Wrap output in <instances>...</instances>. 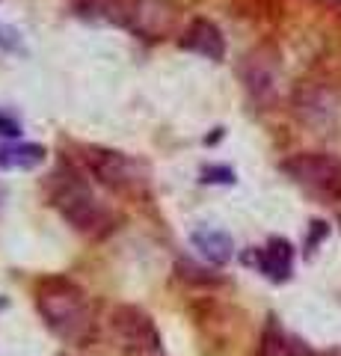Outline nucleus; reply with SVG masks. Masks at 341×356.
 I'll return each mask as SVG.
<instances>
[{
    "instance_id": "obj_1",
    "label": "nucleus",
    "mask_w": 341,
    "mask_h": 356,
    "mask_svg": "<svg viewBox=\"0 0 341 356\" xmlns=\"http://www.w3.org/2000/svg\"><path fill=\"white\" fill-rule=\"evenodd\" d=\"M36 309L45 327L65 344L86 348L98 339V315L90 294L65 276H48L39 282Z\"/></svg>"
},
{
    "instance_id": "obj_2",
    "label": "nucleus",
    "mask_w": 341,
    "mask_h": 356,
    "mask_svg": "<svg viewBox=\"0 0 341 356\" xmlns=\"http://www.w3.org/2000/svg\"><path fill=\"white\" fill-rule=\"evenodd\" d=\"M48 202L60 211V217L69 222L74 232H81L86 238H104L116 229V217L104 202H98L92 193L86 175L78 172L74 166H60L57 172H51L48 181Z\"/></svg>"
},
{
    "instance_id": "obj_3",
    "label": "nucleus",
    "mask_w": 341,
    "mask_h": 356,
    "mask_svg": "<svg viewBox=\"0 0 341 356\" xmlns=\"http://www.w3.org/2000/svg\"><path fill=\"white\" fill-rule=\"evenodd\" d=\"M83 166L98 184L119 196H146L149 191V163L128 152L90 146L83 152Z\"/></svg>"
},
{
    "instance_id": "obj_4",
    "label": "nucleus",
    "mask_w": 341,
    "mask_h": 356,
    "mask_svg": "<svg viewBox=\"0 0 341 356\" xmlns=\"http://www.w3.org/2000/svg\"><path fill=\"white\" fill-rule=\"evenodd\" d=\"M282 172L317 202L341 199V158L329 152H300L282 161Z\"/></svg>"
},
{
    "instance_id": "obj_5",
    "label": "nucleus",
    "mask_w": 341,
    "mask_h": 356,
    "mask_svg": "<svg viewBox=\"0 0 341 356\" xmlns=\"http://www.w3.org/2000/svg\"><path fill=\"white\" fill-rule=\"evenodd\" d=\"M110 332L119 348L131 356H158L160 353V330L155 318L140 306H116L110 312Z\"/></svg>"
},
{
    "instance_id": "obj_6",
    "label": "nucleus",
    "mask_w": 341,
    "mask_h": 356,
    "mask_svg": "<svg viewBox=\"0 0 341 356\" xmlns=\"http://www.w3.org/2000/svg\"><path fill=\"white\" fill-rule=\"evenodd\" d=\"M175 9L169 0H134L128 3L125 13V27L146 39H163L175 24Z\"/></svg>"
},
{
    "instance_id": "obj_7",
    "label": "nucleus",
    "mask_w": 341,
    "mask_h": 356,
    "mask_svg": "<svg viewBox=\"0 0 341 356\" xmlns=\"http://www.w3.org/2000/svg\"><path fill=\"white\" fill-rule=\"evenodd\" d=\"M244 261L258 267V273H264L270 282H288L294 270V247L285 238H270L264 247H252Z\"/></svg>"
},
{
    "instance_id": "obj_8",
    "label": "nucleus",
    "mask_w": 341,
    "mask_h": 356,
    "mask_svg": "<svg viewBox=\"0 0 341 356\" xmlns=\"http://www.w3.org/2000/svg\"><path fill=\"white\" fill-rule=\"evenodd\" d=\"M178 44L184 51L190 54H199V57L211 60V63H219L226 57V39L223 33H219V27L214 24V21L208 18H193L190 24L184 27Z\"/></svg>"
},
{
    "instance_id": "obj_9",
    "label": "nucleus",
    "mask_w": 341,
    "mask_h": 356,
    "mask_svg": "<svg viewBox=\"0 0 341 356\" xmlns=\"http://www.w3.org/2000/svg\"><path fill=\"white\" fill-rule=\"evenodd\" d=\"M258 356H315V350L270 318L258 339Z\"/></svg>"
},
{
    "instance_id": "obj_10",
    "label": "nucleus",
    "mask_w": 341,
    "mask_h": 356,
    "mask_svg": "<svg viewBox=\"0 0 341 356\" xmlns=\"http://www.w3.org/2000/svg\"><path fill=\"white\" fill-rule=\"evenodd\" d=\"M190 243H193V250H199L202 259H208L211 264H228L235 255V241L223 229H208V226L196 229L190 235Z\"/></svg>"
},
{
    "instance_id": "obj_11",
    "label": "nucleus",
    "mask_w": 341,
    "mask_h": 356,
    "mask_svg": "<svg viewBox=\"0 0 341 356\" xmlns=\"http://www.w3.org/2000/svg\"><path fill=\"white\" fill-rule=\"evenodd\" d=\"M45 146H39V143H3L0 146V170H36L45 163Z\"/></svg>"
},
{
    "instance_id": "obj_12",
    "label": "nucleus",
    "mask_w": 341,
    "mask_h": 356,
    "mask_svg": "<svg viewBox=\"0 0 341 356\" xmlns=\"http://www.w3.org/2000/svg\"><path fill=\"white\" fill-rule=\"evenodd\" d=\"M0 51H6V54H27L21 33L15 27L3 24V21H0Z\"/></svg>"
},
{
    "instance_id": "obj_13",
    "label": "nucleus",
    "mask_w": 341,
    "mask_h": 356,
    "mask_svg": "<svg viewBox=\"0 0 341 356\" xmlns=\"http://www.w3.org/2000/svg\"><path fill=\"white\" fill-rule=\"evenodd\" d=\"M202 181L205 184H235V170H228V166H205Z\"/></svg>"
},
{
    "instance_id": "obj_14",
    "label": "nucleus",
    "mask_w": 341,
    "mask_h": 356,
    "mask_svg": "<svg viewBox=\"0 0 341 356\" xmlns=\"http://www.w3.org/2000/svg\"><path fill=\"white\" fill-rule=\"evenodd\" d=\"M0 137H9V140L21 137V122L15 116H9L6 110H0Z\"/></svg>"
}]
</instances>
